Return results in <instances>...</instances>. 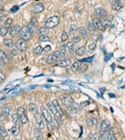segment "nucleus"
<instances>
[{
	"mask_svg": "<svg viewBox=\"0 0 125 140\" xmlns=\"http://www.w3.org/2000/svg\"><path fill=\"white\" fill-rule=\"evenodd\" d=\"M59 21H60V19L58 16H53L52 17H50L44 23L45 27L47 29H53L56 27V26L59 25Z\"/></svg>",
	"mask_w": 125,
	"mask_h": 140,
	"instance_id": "obj_1",
	"label": "nucleus"
},
{
	"mask_svg": "<svg viewBox=\"0 0 125 140\" xmlns=\"http://www.w3.org/2000/svg\"><path fill=\"white\" fill-rule=\"evenodd\" d=\"M19 35H20L21 38L24 41H29L31 38V34L29 31L27 26H23L22 28L20 29L19 31Z\"/></svg>",
	"mask_w": 125,
	"mask_h": 140,
	"instance_id": "obj_2",
	"label": "nucleus"
},
{
	"mask_svg": "<svg viewBox=\"0 0 125 140\" xmlns=\"http://www.w3.org/2000/svg\"><path fill=\"white\" fill-rule=\"evenodd\" d=\"M14 45L18 49V50L20 51H25L28 49V45L26 43V41L23 40L22 39L16 41L14 43Z\"/></svg>",
	"mask_w": 125,
	"mask_h": 140,
	"instance_id": "obj_3",
	"label": "nucleus"
},
{
	"mask_svg": "<svg viewBox=\"0 0 125 140\" xmlns=\"http://www.w3.org/2000/svg\"><path fill=\"white\" fill-rule=\"evenodd\" d=\"M34 118H35L36 122L38 125V129L39 130H44L45 129V124L44 123V121L43 120L42 118L39 115V112L36 111V113H34Z\"/></svg>",
	"mask_w": 125,
	"mask_h": 140,
	"instance_id": "obj_4",
	"label": "nucleus"
},
{
	"mask_svg": "<svg viewBox=\"0 0 125 140\" xmlns=\"http://www.w3.org/2000/svg\"><path fill=\"white\" fill-rule=\"evenodd\" d=\"M68 110L71 113H76L81 110V107L79 104H78L76 102L73 100L71 102V104H69V106H68Z\"/></svg>",
	"mask_w": 125,
	"mask_h": 140,
	"instance_id": "obj_5",
	"label": "nucleus"
},
{
	"mask_svg": "<svg viewBox=\"0 0 125 140\" xmlns=\"http://www.w3.org/2000/svg\"><path fill=\"white\" fill-rule=\"evenodd\" d=\"M59 100L61 101V104L64 106L68 107L71 104V102L73 101V99L71 96L68 94H62L59 96Z\"/></svg>",
	"mask_w": 125,
	"mask_h": 140,
	"instance_id": "obj_6",
	"label": "nucleus"
},
{
	"mask_svg": "<svg viewBox=\"0 0 125 140\" xmlns=\"http://www.w3.org/2000/svg\"><path fill=\"white\" fill-rule=\"evenodd\" d=\"M101 139L104 140H115L116 138L113 131L112 130H108L106 131L102 134Z\"/></svg>",
	"mask_w": 125,
	"mask_h": 140,
	"instance_id": "obj_7",
	"label": "nucleus"
},
{
	"mask_svg": "<svg viewBox=\"0 0 125 140\" xmlns=\"http://www.w3.org/2000/svg\"><path fill=\"white\" fill-rule=\"evenodd\" d=\"M110 126H111V123L108 120H103L101 125V128H100V133L101 135L103 134L105 132H106L108 130H109Z\"/></svg>",
	"mask_w": 125,
	"mask_h": 140,
	"instance_id": "obj_8",
	"label": "nucleus"
},
{
	"mask_svg": "<svg viewBox=\"0 0 125 140\" xmlns=\"http://www.w3.org/2000/svg\"><path fill=\"white\" fill-rule=\"evenodd\" d=\"M44 9V5L41 3H38L33 6L32 11L36 14H38L43 11Z\"/></svg>",
	"mask_w": 125,
	"mask_h": 140,
	"instance_id": "obj_9",
	"label": "nucleus"
},
{
	"mask_svg": "<svg viewBox=\"0 0 125 140\" xmlns=\"http://www.w3.org/2000/svg\"><path fill=\"white\" fill-rule=\"evenodd\" d=\"M41 112L42 113L43 116L46 122H52V117L47 110V109L44 106H42L41 107Z\"/></svg>",
	"mask_w": 125,
	"mask_h": 140,
	"instance_id": "obj_10",
	"label": "nucleus"
},
{
	"mask_svg": "<svg viewBox=\"0 0 125 140\" xmlns=\"http://www.w3.org/2000/svg\"><path fill=\"white\" fill-rule=\"evenodd\" d=\"M112 8L115 11H119L123 8V5L120 0H111Z\"/></svg>",
	"mask_w": 125,
	"mask_h": 140,
	"instance_id": "obj_11",
	"label": "nucleus"
},
{
	"mask_svg": "<svg viewBox=\"0 0 125 140\" xmlns=\"http://www.w3.org/2000/svg\"><path fill=\"white\" fill-rule=\"evenodd\" d=\"M92 23L94 25V26L96 27V29H98L99 30L103 31L105 30V27L104 26V25L102 23V22L101 21L100 19H99L98 18H94L93 19V22Z\"/></svg>",
	"mask_w": 125,
	"mask_h": 140,
	"instance_id": "obj_12",
	"label": "nucleus"
},
{
	"mask_svg": "<svg viewBox=\"0 0 125 140\" xmlns=\"http://www.w3.org/2000/svg\"><path fill=\"white\" fill-rule=\"evenodd\" d=\"M28 28L31 32V34H36L38 32V27H37V22L31 21L28 26Z\"/></svg>",
	"mask_w": 125,
	"mask_h": 140,
	"instance_id": "obj_13",
	"label": "nucleus"
},
{
	"mask_svg": "<svg viewBox=\"0 0 125 140\" xmlns=\"http://www.w3.org/2000/svg\"><path fill=\"white\" fill-rule=\"evenodd\" d=\"M71 64V60L69 59H66L64 60H59L56 63V65L61 67H68Z\"/></svg>",
	"mask_w": 125,
	"mask_h": 140,
	"instance_id": "obj_14",
	"label": "nucleus"
},
{
	"mask_svg": "<svg viewBox=\"0 0 125 140\" xmlns=\"http://www.w3.org/2000/svg\"><path fill=\"white\" fill-rule=\"evenodd\" d=\"M95 14L96 16H98V17L102 18L104 16H105L106 14V11L104 9V8H101V7H98L95 9Z\"/></svg>",
	"mask_w": 125,
	"mask_h": 140,
	"instance_id": "obj_15",
	"label": "nucleus"
},
{
	"mask_svg": "<svg viewBox=\"0 0 125 140\" xmlns=\"http://www.w3.org/2000/svg\"><path fill=\"white\" fill-rule=\"evenodd\" d=\"M52 104H53V105H54V107H55V108H56L58 113H59V115H61V117H62V116H63V112H62V109H61V108L60 107V106H59V103L58 102V100H56V99L53 100Z\"/></svg>",
	"mask_w": 125,
	"mask_h": 140,
	"instance_id": "obj_16",
	"label": "nucleus"
},
{
	"mask_svg": "<svg viewBox=\"0 0 125 140\" xmlns=\"http://www.w3.org/2000/svg\"><path fill=\"white\" fill-rule=\"evenodd\" d=\"M21 27H19V26H18V24L15 25L14 26H13L11 28V29L10 30V35L12 36H16L17 34H18L20 31Z\"/></svg>",
	"mask_w": 125,
	"mask_h": 140,
	"instance_id": "obj_17",
	"label": "nucleus"
},
{
	"mask_svg": "<svg viewBox=\"0 0 125 140\" xmlns=\"http://www.w3.org/2000/svg\"><path fill=\"white\" fill-rule=\"evenodd\" d=\"M1 111H2V113H3V115L5 116V117H7L8 116L10 113V108L9 107V105H5L4 106H3L1 108Z\"/></svg>",
	"mask_w": 125,
	"mask_h": 140,
	"instance_id": "obj_18",
	"label": "nucleus"
},
{
	"mask_svg": "<svg viewBox=\"0 0 125 140\" xmlns=\"http://www.w3.org/2000/svg\"><path fill=\"white\" fill-rule=\"evenodd\" d=\"M85 52H86L85 47L81 46L77 48V49L76 50V54L78 56H82V55L85 54Z\"/></svg>",
	"mask_w": 125,
	"mask_h": 140,
	"instance_id": "obj_19",
	"label": "nucleus"
},
{
	"mask_svg": "<svg viewBox=\"0 0 125 140\" xmlns=\"http://www.w3.org/2000/svg\"><path fill=\"white\" fill-rule=\"evenodd\" d=\"M66 47H68V50L71 54H73L74 53V43L73 42H68L66 44Z\"/></svg>",
	"mask_w": 125,
	"mask_h": 140,
	"instance_id": "obj_20",
	"label": "nucleus"
},
{
	"mask_svg": "<svg viewBox=\"0 0 125 140\" xmlns=\"http://www.w3.org/2000/svg\"><path fill=\"white\" fill-rule=\"evenodd\" d=\"M78 30L82 38L84 39L87 38V32H86V30H85L84 27H78Z\"/></svg>",
	"mask_w": 125,
	"mask_h": 140,
	"instance_id": "obj_21",
	"label": "nucleus"
},
{
	"mask_svg": "<svg viewBox=\"0 0 125 140\" xmlns=\"http://www.w3.org/2000/svg\"><path fill=\"white\" fill-rule=\"evenodd\" d=\"M34 136L37 140H41L43 139V135L42 133L39 131V130L38 129H34Z\"/></svg>",
	"mask_w": 125,
	"mask_h": 140,
	"instance_id": "obj_22",
	"label": "nucleus"
},
{
	"mask_svg": "<svg viewBox=\"0 0 125 140\" xmlns=\"http://www.w3.org/2000/svg\"><path fill=\"white\" fill-rule=\"evenodd\" d=\"M57 57L54 55V54H51V55H49L48 56V58L47 60V63H49V64H51V63H53L54 62H55L57 60Z\"/></svg>",
	"mask_w": 125,
	"mask_h": 140,
	"instance_id": "obj_23",
	"label": "nucleus"
},
{
	"mask_svg": "<svg viewBox=\"0 0 125 140\" xmlns=\"http://www.w3.org/2000/svg\"><path fill=\"white\" fill-rule=\"evenodd\" d=\"M10 130L12 135H13V136H17L19 134V132H20L19 129L17 126H14L12 127Z\"/></svg>",
	"mask_w": 125,
	"mask_h": 140,
	"instance_id": "obj_24",
	"label": "nucleus"
},
{
	"mask_svg": "<svg viewBox=\"0 0 125 140\" xmlns=\"http://www.w3.org/2000/svg\"><path fill=\"white\" fill-rule=\"evenodd\" d=\"M4 45H5L6 46L8 47H13L14 45L13 41L10 39H6L3 41Z\"/></svg>",
	"mask_w": 125,
	"mask_h": 140,
	"instance_id": "obj_25",
	"label": "nucleus"
},
{
	"mask_svg": "<svg viewBox=\"0 0 125 140\" xmlns=\"http://www.w3.org/2000/svg\"><path fill=\"white\" fill-rule=\"evenodd\" d=\"M12 120L15 125H19L20 123V119H19V117L18 115V114H14L12 115Z\"/></svg>",
	"mask_w": 125,
	"mask_h": 140,
	"instance_id": "obj_26",
	"label": "nucleus"
},
{
	"mask_svg": "<svg viewBox=\"0 0 125 140\" xmlns=\"http://www.w3.org/2000/svg\"><path fill=\"white\" fill-rule=\"evenodd\" d=\"M27 109L28 111H29V112H34L35 111H36L37 107H36V105L34 104L31 103V104H29L27 106Z\"/></svg>",
	"mask_w": 125,
	"mask_h": 140,
	"instance_id": "obj_27",
	"label": "nucleus"
},
{
	"mask_svg": "<svg viewBox=\"0 0 125 140\" xmlns=\"http://www.w3.org/2000/svg\"><path fill=\"white\" fill-rule=\"evenodd\" d=\"M97 120L95 118H91V119L86 120V124L88 126H93V125H96L97 124Z\"/></svg>",
	"mask_w": 125,
	"mask_h": 140,
	"instance_id": "obj_28",
	"label": "nucleus"
},
{
	"mask_svg": "<svg viewBox=\"0 0 125 140\" xmlns=\"http://www.w3.org/2000/svg\"><path fill=\"white\" fill-rule=\"evenodd\" d=\"M19 119H20V122L22 124H26L28 122V118L27 116L25 115V113L20 115Z\"/></svg>",
	"mask_w": 125,
	"mask_h": 140,
	"instance_id": "obj_29",
	"label": "nucleus"
},
{
	"mask_svg": "<svg viewBox=\"0 0 125 140\" xmlns=\"http://www.w3.org/2000/svg\"><path fill=\"white\" fill-rule=\"evenodd\" d=\"M8 136V133L5 128L3 126H0V137L1 138H6Z\"/></svg>",
	"mask_w": 125,
	"mask_h": 140,
	"instance_id": "obj_30",
	"label": "nucleus"
},
{
	"mask_svg": "<svg viewBox=\"0 0 125 140\" xmlns=\"http://www.w3.org/2000/svg\"><path fill=\"white\" fill-rule=\"evenodd\" d=\"M47 106L48 109L50 110V112H51L53 114H54H54H56V113H58L56 108H55V107H54V106L53 105V104L52 103H48V104H47Z\"/></svg>",
	"mask_w": 125,
	"mask_h": 140,
	"instance_id": "obj_31",
	"label": "nucleus"
},
{
	"mask_svg": "<svg viewBox=\"0 0 125 140\" xmlns=\"http://www.w3.org/2000/svg\"><path fill=\"white\" fill-rule=\"evenodd\" d=\"M88 68V64H86V63H83L82 65H81V66H79V68H78V70H79V72L80 73H83V72H85L87 70Z\"/></svg>",
	"mask_w": 125,
	"mask_h": 140,
	"instance_id": "obj_32",
	"label": "nucleus"
},
{
	"mask_svg": "<svg viewBox=\"0 0 125 140\" xmlns=\"http://www.w3.org/2000/svg\"><path fill=\"white\" fill-rule=\"evenodd\" d=\"M43 50V49L42 47L41 46V45H38V46L36 47L34 49L33 53L35 55H39V54L42 53Z\"/></svg>",
	"mask_w": 125,
	"mask_h": 140,
	"instance_id": "obj_33",
	"label": "nucleus"
},
{
	"mask_svg": "<svg viewBox=\"0 0 125 140\" xmlns=\"http://www.w3.org/2000/svg\"><path fill=\"white\" fill-rule=\"evenodd\" d=\"M96 48V43L91 44L88 45V52H90V53H92V52L95 51Z\"/></svg>",
	"mask_w": 125,
	"mask_h": 140,
	"instance_id": "obj_34",
	"label": "nucleus"
},
{
	"mask_svg": "<svg viewBox=\"0 0 125 140\" xmlns=\"http://www.w3.org/2000/svg\"><path fill=\"white\" fill-rule=\"evenodd\" d=\"M38 33L39 34L40 36L46 35L48 33V29L45 27H41L38 30Z\"/></svg>",
	"mask_w": 125,
	"mask_h": 140,
	"instance_id": "obj_35",
	"label": "nucleus"
},
{
	"mask_svg": "<svg viewBox=\"0 0 125 140\" xmlns=\"http://www.w3.org/2000/svg\"><path fill=\"white\" fill-rule=\"evenodd\" d=\"M39 40L41 42H50L51 41V39L50 37L44 35L40 36L39 37Z\"/></svg>",
	"mask_w": 125,
	"mask_h": 140,
	"instance_id": "obj_36",
	"label": "nucleus"
},
{
	"mask_svg": "<svg viewBox=\"0 0 125 140\" xmlns=\"http://www.w3.org/2000/svg\"><path fill=\"white\" fill-rule=\"evenodd\" d=\"M0 59L2 61H4V62H8V58H7L6 55V54L3 50H0Z\"/></svg>",
	"mask_w": 125,
	"mask_h": 140,
	"instance_id": "obj_37",
	"label": "nucleus"
},
{
	"mask_svg": "<svg viewBox=\"0 0 125 140\" xmlns=\"http://www.w3.org/2000/svg\"><path fill=\"white\" fill-rule=\"evenodd\" d=\"M78 68H79V63L78 62H74L71 67V72L74 73V72H76L78 70Z\"/></svg>",
	"mask_w": 125,
	"mask_h": 140,
	"instance_id": "obj_38",
	"label": "nucleus"
},
{
	"mask_svg": "<svg viewBox=\"0 0 125 140\" xmlns=\"http://www.w3.org/2000/svg\"><path fill=\"white\" fill-rule=\"evenodd\" d=\"M7 33H8V29L6 27L3 26L0 28V35L1 36H5Z\"/></svg>",
	"mask_w": 125,
	"mask_h": 140,
	"instance_id": "obj_39",
	"label": "nucleus"
},
{
	"mask_svg": "<svg viewBox=\"0 0 125 140\" xmlns=\"http://www.w3.org/2000/svg\"><path fill=\"white\" fill-rule=\"evenodd\" d=\"M77 31V26L75 24H71L69 29V34H74Z\"/></svg>",
	"mask_w": 125,
	"mask_h": 140,
	"instance_id": "obj_40",
	"label": "nucleus"
},
{
	"mask_svg": "<svg viewBox=\"0 0 125 140\" xmlns=\"http://www.w3.org/2000/svg\"><path fill=\"white\" fill-rule=\"evenodd\" d=\"M12 23H13V19H12L11 18L7 19L6 20V21L5 22V24H4L5 26H4L6 27L7 29H8L9 27L11 26Z\"/></svg>",
	"mask_w": 125,
	"mask_h": 140,
	"instance_id": "obj_41",
	"label": "nucleus"
},
{
	"mask_svg": "<svg viewBox=\"0 0 125 140\" xmlns=\"http://www.w3.org/2000/svg\"><path fill=\"white\" fill-rule=\"evenodd\" d=\"M88 29L90 32H94L96 31V29L92 23H89L88 24Z\"/></svg>",
	"mask_w": 125,
	"mask_h": 140,
	"instance_id": "obj_42",
	"label": "nucleus"
},
{
	"mask_svg": "<svg viewBox=\"0 0 125 140\" xmlns=\"http://www.w3.org/2000/svg\"><path fill=\"white\" fill-rule=\"evenodd\" d=\"M68 38V34L66 33V32L62 31V34H61V42H64L66 41Z\"/></svg>",
	"mask_w": 125,
	"mask_h": 140,
	"instance_id": "obj_43",
	"label": "nucleus"
},
{
	"mask_svg": "<svg viewBox=\"0 0 125 140\" xmlns=\"http://www.w3.org/2000/svg\"><path fill=\"white\" fill-rule=\"evenodd\" d=\"M54 55L56 56L57 58H62L65 56V54L62 53V52H59V50L58 51H56L54 53Z\"/></svg>",
	"mask_w": 125,
	"mask_h": 140,
	"instance_id": "obj_44",
	"label": "nucleus"
},
{
	"mask_svg": "<svg viewBox=\"0 0 125 140\" xmlns=\"http://www.w3.org/2000/svg\"><path fill=\"white\" fill-rule=\"evenodd\" d=\"M46 124H47L48 129L49 130V131H51V132L54 131V126L52 125V122H46Z\"/></svg>",
	"mask_w": 125,
	"mask_h": 140,
	"instance_id": "obj_45",
	"label": "nucleus"
},
{
	"mask_svg": "<svg viewBox=\"0 0 125 140\" xmlns=\"http://www.w3.org/2000/svg\"><path fill=\"white\" fill-rule=\"evenodd\" d=\"M25 113V110L22 108V107H19L17 109V114L18 115L19 117L22 114Z\"/></svg>",
	"mask_w": 125,
	"mask_h": 140,
	"instance_id": "obj_46",
	"label": "nucleus"
},
{
	"mask_svg": "<svg viewBox=\"0 0 125 140\" xmlns=\"http://www.w3.org/2000/svg\"><path fill=\"white\" fill-rule=\"evenodd\" d=\"M81 41V38L79 36H74L73 37V43H78Z\"/></svg>",
	"mask_w": 125,
	"mask_h": 140,
	"instance_id": "obj_47",
	"label": "nucleus"
},
{
	"mask_svg": "<svg viewBox=\"0 0 125 140\" xmlns=\"http://www.w3.org/2000/svg\"><path fill=\"white\" fill-rule=\"evenodd\" d=\"M59 51L62 53H64L66 52V44H63L62 45H61L59 49Z\"/></svg>",
	"mask_w": 125,
	"mask_h": 140,
	"instance_id": "obj_48",
	"label": "nucleus"
},
{
	"mask_svg": "<svg viewBox=\"0 0 125 140\" xmlns=\"http://www.w3.org/2000/svg\"><path fill=\"white\" fill-rule=\"evenodd\" d=\"M6 80V75L2 72H0V83L5 82Z\"/></svg>",
	"mask_w": 125,
	"mask_h": 140,
	"instance_id": "obj_49",
	"label": "nucleus"
},
{
	"mask_svg": "<svg viewBox=\"0 0 125 140\" xmlns=\"http://www.w3.org/2000/svg\"><path fill=\"white\" fill-rule=\"evenodd\" d=\"M90 138L91 140H99V136L97 134H90Z\"/></svg>",
	"mask_w": 125,
	"mask_h": 140,
	"instance_id": "obj_50",
	"label": "nucleus"
},
{
	"mask_svg": "<svg viewBox=\"0 0 125 140\" xmlns=\"http://www.w3.org/2000/svg\"><path fill=\"white\" fill-rule=\"evenodd\" d=\"M18 9L19 7L18 6H13L11 9V11L13 12V13H15V12H16L18 10Z\"/></svg>",
	"mask_w": 125,
	"mask_h": 140,
	"instance_id": "obj_51",
	"label": "nucleus"
},
{
	"mask_svg": "<svg viewBox=\"0 0 125 140\" xmlns=\"http://www.w3.org/2000/svg\"><path fill=\"white\" fill-rule=\"evenodd\" d=\"M43 50H44L46 52H48V51H50L51 50V47L50 45H47V46H46L44 49H43Z\"/></svg>",
	"mask_w": 125,
	"mask_h": 140,
	"instance_id": "obj_52",
	"label": "nucleus"
},
{
	"mask_svg": "<svg viewBox=\"0 0 125 140\" xmlns=\"http://www.w3.org/2000/svg\"><path fill=\"white\" fill-rule=\"evenodd\" d=\"M11 54H12V55H13L14 56H16V55L18 54L17 50H16V49H13V50H12Z\"/></svg>",
	"mask_w": 125,
	"mask_h": 140,
	"instance_id": "obj_53",
	"label": "nucleus"
},
{
	"mask_svg": "<svg viewBox=\"0 0 125 140\" xmlns=\"http://www.w3.org/2000/svg\"><path fill=\"white\" fill-rule=\"evenodd\" d=\"M5 120V116L4 115H1L0 116V122H3L4 120Z\"/></svg>",
	"mask_w": 125,
	"mask_h": 140,
	"instance_id": "obj_54",
	"label": "nucleus"
},
{
	"mask_svg": "<svg viewBox=\"0 0 125 140\" xmlns=\"http://www.w3.org/2000/svg\"><path fill=\"white\" fill-rule=\"evenodd\" d=\"M3 11L2 10H0V17H1L3 15Z\"/></svg>",
	"mask_w": 125,
	"mask_h": 140,
	"instance_id": "obj_55",
	"label": "nucleus"
},
{
	"mask_svg": "<svg viewBox=\"0 0 125 140\" xmlns=\"http://www.w3.org/2000/svg\"><path fill=\"white\" fill-rule=\"evenodd\" d=\"M64 1H68V0H64Z\"/></svg>",
	"mask_w": 125,
	"mask_h": 140,
	"instance_id": "obj_56",
	"label": "nucleus"
},
{
	"mask_svg": "<svg viewBox=\"0 0 125 140\" xmlns=\"http://www.w3.org/2000/svg\"></svg>",
	"mask_w": 125,
	"mask_h": 140,
	"instance_id": "obj_57",
	"label": "nucleus"
}]
</instances>
